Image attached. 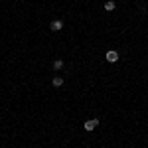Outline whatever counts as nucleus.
Here are the masks:
<instances>
[{"label": "nucleus", "mask_w": 148, "mask_h": 148, "mask_svg": "<svg viewBox=\"0 0 148 148\" xmlns=\"http://www.w3.org/2000/svg\"><path fill=\"white\" fill-rule=\"evenodd\" d=\"M83 126H85V130H87V132H91V130H95V128L99 126V119H91V121H87Z\"/></svg>", "instance_id": "1"}, {"label": "nucleus", "mask_w": 148, "mask_h": 148, "mask_svg": "<svg viewBox=\"0 0 148 148\" xmlns=\"http://www.w3.org/2000/svg\"><path fill=\"white\" fill-rule=\"evenodd\" d=\"M107 61H109V63H116V61H119V53H116V51H114V49H111V51H107Z\"/></svg>", "instance_id": "2"}, {"label": "nucleus", "mask_w": 148, "mask_h": 148, "mask_svg": "<svg viewBox=\"0 0 148 148\" xmlns=\"http://www.w3.org/2000/svg\"><path fill=\"white\" fill-rule=\"evenodd\" d=\"M61 28H63V22H61V20H53V22H51V30H53V32H59Z\"/></svg>", "instance_id": "3"}, {"label": "nucleus", "mask_w": 148, "mask_h": 148, "mask_svg": "<svg viewBox=\"0 0 148 148\" xmlns=\"http://www.w3.org/2000/svg\"><path fill=\"white\" fill-rule=\"evenodd\" d=\"M114 8H116V4H114L113 0H109V2H105V10H107V12H113Z\"/></svg>", "instance_id": "4"}, {"label": "nucleus", "mask_w": 148, "mask_h": 148, "mask_svg": "<svg viewBox=\"0 0 148 148\" xmlns=\"http://www.w3.org/2000/svg\"><path fill=\"white\" fill-rule=\"evenodd\" d=\"M51 83H53V87H61V85H63V79H61V77H59V75H56V77H53V81H51Z\"/></svg>", "instance_id": "5"}, {"label": "nucleus", "mask_w": 148, "mask_h": 148, "mask_svg": "<svg viewBox=\"0 0 148 148\" xmlns=\"http://www.w3.org/2000/svg\"><path fill=\"white\" fill-rule=\"evenodd\" d=\"M61 67H63V59H56V61H53V69H56V71H59Z\"/></svg>", "instance_id": "6"}]
</instances>
